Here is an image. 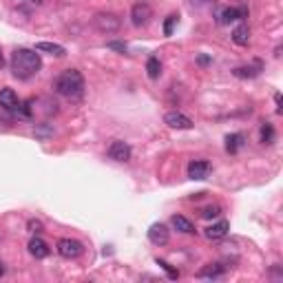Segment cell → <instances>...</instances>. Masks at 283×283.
<instances>
[{
    "label": "cell",
    "mask_w": 283,
    "mask_h": 283,
    "mask_svg": "<svg viewBox=\"0 0 283 283\" xmlns=\"http://www.w3.org/2000/svg\"><path fill=\"white\" fill-rule=\"evenodd\" d=\"M148 241L153 246H166L168 244V228L164 224H153L148 228Z\"/></svg>",
    "instance_id": "obj_12"
},
{
    "label": "cell",
    "mask_w": 283,
    "mask_h": 283,
    "mask_svg": "<svg viewBox=\"0 0 283 283\" xmlns=\"http://www.w3.org/2000/svg\"><path fill=\"white\" fill-rule=\"evenodd\" d=\"M5 66V58H3V51H0V69Z\"/></svg>",
    "instance_id": "obj_28"
},
{
    "label": "cell",
    "mask_w": 283,
    "mask_h": 283,
    "mask_svg": "<svg viewBox=\"0 0 283 283\" xmlns=\"http://www.w3.org/2000/svg\"><path fill=\"white\" fill-rule=\"evenodd\" d=\"M27 228L33 232V234H38V232H42L44 230V224L40 219H29V224H27Z\"/></svg>",
    "instance_id": "obj_25"
},
{
    "label": "cell",
    "mask_w": 283,
    "mask_h": 283,
    "mask_svg": "<svg viewBox=\"0 0 283 283\" xmlns=\"http://www.w3.org/2000/svg\"><path fill=\"white\" fill-rule=\"evenodd\" d=\"M106 46H109V49H113V51H120V53L126 51V44H124V42H109Z\"/></svg>",
    "instance_id": "obj_26"
},
{
    "label": "cell",
    "mask_w": 283,
    "mask_h": 283,
    "mask_svg": "<svg viewBox=\"0 0 283 283\" xmlns=\"http://www.w3.org/2000/svg\"><path fill=\"white\" fill-rule=\"evenodd\" d=\"M27 248H29L31 257H36V259H46V257H49V252H51L49 250V244H46L44 239H40V237H33Z\"/></svg>",
    "instance_id": "obj_13"
},
{
    "label": "cell",
    "mask_w": 283,
    "mask_h": 283,
    "mask_svg": "<svg viewBox=\"0 0 283 283\" xmlns=\"http://www.w3.org/2000/svg\"><path fill=\"white\" fill-rule=\"evenodd\" d=\"M106 155L113 159V161H129L131 159V146L126 144V142L122 139H115V142H111V146H109V151H106Z\"/></svg>",
    "instance_id": "obj_6"
},
{
    "label": "cell",
    "mask_w": 283,
    "mask_h": 283,
    "mask_svg": "<svg viewBox=\"0 0 283 283\" xmlns=\"http://www.w3.org/2000/svg\"><path fill=\"white\" fill-rule=\"evenodd\" d=\"M3 274H5V268H3V264H0V277H3Z\"/></svg>",
    "instance_id": "obj_29"
},
{
    "label": "cell",
    "mask_w": 283,
    "mask_h": 283,
    "mask_svg": "<svg viewBox=\"0 0 283 283\" xmlns=\"http://www.w3.org/2000/svg\"><path fill=\"white\" fill-rule=\"evenodd\" d=\"M153 18V9L148 3H135L131 9V20L135 27H146L148 22H151Z\"/></svg>",
    "instance_id": "obj_5"
},
{
    "label": "cell",
    "mask_w": 283,
    "mask_h": 283,
    "mask_svg": "<svg viewBox=\"0 0 283 283\" xmlns=\"http://www.w3.org/2000/svg\"><path fill=\"white\" fill-rule=\"evenodd\" d=\"M53 91L66 100H78L84 96V78L78 69H66L56 78Z\"/></svg>",
    "instance_id": "obj_2"
},
{
    "label": "cell",
    "mask_w": 283,
    "mask_h": 283,
    "mask_svg": "<svg viewBox=\"0 0 283 283\" xmlns=\"http://www.w3.org/2000/svg\"><path fill=\"white\" fill-rule=\"evenodd\" d=\"M228 230H230V224H228V221H217V224H213V226L206 228L204 237L208 241H221L228 234Z\"/></svg>",
    "instance_id": "obj_11"
},
{
    "label": "cell",
    "mask_w": 283,
    "mask_h": 283,
    "mask_svg": "<svg viewBox=\"0 0 283 283\" xmlns=\"http://www.w3.org/2000/svg\"><path fill=\"white\" fill-rule=\"evenodd\" d=\"M210 171H213V164L208 159H193L191 164H188V177L197 179V181L206 179L208 175H210Z\"/></svg>",
    "instance_id": "obj_8"
},
{
    "label": "cell",
    "mask_w": 283,
    "mask_h": 283,
    "mask_svg": "<svg viewBox=\"0 0 283 283\" xmlns=\"http://www.w3.org/2000/svg\"><path fill=\"white\" fill-rule=\"evenodd\" d=\"M197 62H199L201 66H206L208 62H210V58H208V56H199V58H197Z\"/></svg>",
    "instance_id": "obj_27"
},
{
    "label": "cell",
    "mask_w": 283,
    "mask_h": 283,
    "mask_svg": "<svg viewBox=\"0 0 283 283\" xmlns=\"http://www.w3.org/2000/svg\"><path fill=\"white\" fill-rule=\"evenodd\" d=\"M224 270H226V268L221 266V264H208V266H204L197 272V277L199 279H217V277H221V274H224Z\"/></svg>",
    "instance_id": "obj_16"
},
{
    "label": "cell",
    "mask_w": 283,
    "mask_h": 283,
    "mask_svg": "<svg viewBox=\"0 0 283 283\" xmlns=\"http://www.w3.org/2000/svg\"><path fill=\"white\" fill-rule=\"evenodd\" d=\"M42 69V60L40 53L31 49H16L11 56V73L18 80H29Z\"/></svg>",
    "instance_id": "obj_1"
},
{
    "label": "cell",
    "mask_w": 283,
    "mask_h": 283,
    "mask_svg": "<svg viewBox=\"0 0 283 283\" xmlns=\"http://www.w3.org/2000/svg\"><path fill=\"white\" fill-rule=\"evenodd\" d=\"M244 18H248L246 7H226V9L219 13L221 25H230V22H237V20H244Z\"/></svg>",
    "instance_id": "obj_9"
},
{
    "label": "cell",
    "mask_w": 283,
    "mask_h": 283,
    "mask_svg": "<svg viewBox=\"0 0 283 283\" xmlns=\"http://www.w3.org/2000/svg\"><path fill=\"white\" fill-rule=\"evenodd\" d=\"M164 122L171 126V129H177V131L193 129V120L188 115H184V113H179V111H168L164 115Z\"/></svg>",
    "instance_id": "obj_7"
},
{
    "label": "cell",
    "mask_w": 283,
    "mask_h": 283,
    "mask_svg": "<svg viewBox=\"0 0 283 283\" xmlns=\"http://www.w3.org/2000/svg\"><path fill=\"white\" fill-rule=\"evenodd\" d=\"M232 73L237 78H257L261 73V64L257 62L254 66H237V69H232Z\"/></svg>",
    "instance_id": "obj_19"
},
{
    "label": "cell",
    "mask_w": 283,
    "mask_h": 283,
    "mask_svg": "<svg viewBox=\"0 0 283 283\" xmlns=\"http://www.w3.org/2000/svg\"><path fill=\"white\" fill-rule=\"evenodd\" d=\"M146 76L151 80H157L161 76V62L155 56H151V58H148V62H146Z\"/></svg>",
    "instance_id": "obj_20"
},
{
    "label": "cell",
    "mask_w": 283,
    "mask_h": 283,
    "mask_svg": "<svg viewBox=\"0 0 283 283\" xmlns=\"http://www.w3.org/2000/svg\"><path fill=\"white\" fill-rule=\"evenodd\" d=\"M0 109L3 111H18L20 109V100L13 89H0Z\"/></svg>",
    "instance_id": "obj_10"
},
{
    "label": "cell",
    "mask_w": 283,
    "mask_h": 283,
    "mask_svg": "<svg viewBox=\"0 0 283 283\" xmlns=\"http://www.w3.org/2000/svg\"><path fill=\"white\" fill-rule=\"evenodd\" d=\"M36 51H42V53H51L56 58H64L66 56V49L62 44H56V42H38L36 44Z\"/></svg>",
    "instance_id": "obj_17"
},
{
    "label": "cell",
    "mask_w": 283,
    "mask_h": 283,
    "mask_svg": "<svg viewBox=\"0 0 283 283\" xmlns=\"http://www.w3.org/2000/svg\"><path fill=\"white\" fill-rule=\"evenodd\" d=\"M259 137H261V144H272L274 137H277V133H274V126L272 124H264L261 126V133H259Z\"/></svg>",
    "instance_id": "obj_21"
},
{
    "label": "cell",
    "mask_w": 283,
    "mask_h": 283,
    "mask_svg": "<svg viewBox=\"0 0 283 283\" xmlns=\"http://www.w3.org/2000/svg\"><path fill=\"white\" fill-rule=\"evenodd\" d=\"M230 36H232V42L239 46H248V42H250V29H248V25H244V22L234 27Z\"/></svg>",
    "instance_id": "obj_14"
},
{
    "label": "cell",
    "mask_w": 283,
    "mask_h": 283,
    "mask_svg": "<svg viewBox=\"0 0 283 283\" xmlns=\"http://www.w3.org/2000/svg\"><path fill=\"white\" fill-rule=\"evenodd\" d=\"M155 264H157V266H161V268H164V270L168 272V277H171V279H179V272H177V270H173V268H171V266H168V264H166V261H164V259H155Z\"/></svg>",
    "instance_id": "obj_24"
},
{
    "label": "cell",
    "mask_w": 283,
    "mask_h": 283,
    "mask_svg": "<svg viewBox=\"0 0 283 283\" xmlns=\"http://www.w3.org/2000/svg\"><path fill=\"white\" fill-rule=\"evenodd\" d=\"M241 146H244V135H241V133H232V135L226 137V151L230 155L237 153Z\"/></svg>",
    "instance_id": "obj_18"
},
{
    "label": "cell",
    "mask_w": 283,
    "mask_h": 283,
    "mask_svg": "<svg viewBox=\"0 0 283 283\" xmlns=\"http://www.w3.org/2000/svg\"><path fill=\"white\" fill-rule=\"evenodd\" d=\"M171 224H173L175 230H179V232H184V234H193V232H195L193 221H191V219H186L184 215H173Z\"/></svg>",
    "instance_id": "obj_15"
},
{
    "label": "cell",
    "mask_w": 283,
    "mask_h": 283,
    "mask_svg": "<svg viewBox=\"0 0 283 283\" xmlns=\"http://www.w3.org/2000/svg\"><path fill=\"white\" fill-rule=\"evenodd\" d=\"M177 18L179 16H175V13H171V16L166 18V22H164V36H173V27H175V22H177Z\"/></svg>",
    "instance_id": "obj_23"
},
{
    "label": "cell",
    "mask_w": 283,
    "mask_h": 283,
    "mask_svg": "<svg viewBox=\"0 0 283 283\" xmlns=\"http://www.w3.org/2000/svg\"><path fill=\"white\" fill-rule=\"evenodd\" d=\"M219 213H221L219 206H208V208L201 210V217H204V219H215V217H219Z\"/></svg>",
    "instance_id": "obj_22"
},
{
    "label": "cell",
    "mask_w": 283,
    "mask_h": 283,
    "mask_svg": "<svg viewBox=\"0 0 283 283\" xmlns=\"http://www.w3.org/2000/svg\"><path fill=\"white\" fill-rule=\"evenodd\" d=\"M93 27L102 33H115L120 27H122V20H120L115 13H98L93 18Z\"/></svg>",
    "instance_id": "obj_4"
},
{
    "label": "cell",
    "mask_w": 283,
    "mask_h": 283,
    "mask_svg": "<svg viewBox=\"0 0 283 283\" xmlns=\"http://www.w3.org/2000/svg\"><path fill=\"white\" fill-rule=\"evenodd\" d=\"M56 250L62 259H78L80 254H82L84 246L80 244L78 239H71V237H64V239H58L56 244Z\"/></svg>",
    "instance_id": "obj_3"
},
{
    "label": "cell",
    "mask_w": 283,
    "mask_h": 283,
    "mask_svg": "<svg viewBox=\"0 0 283 283\" xmlns=\"http://www.w3.org/2000/svg\"><path fill=\"white\" fill-rule=\"evenodd\" d=\"M29 3H36V5H40V3H42V0H29Z\"/></svg>",
    "instance_id": "obj_30"
}]
</instances>
